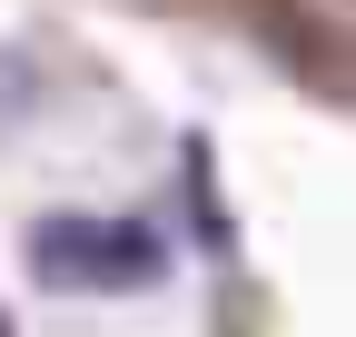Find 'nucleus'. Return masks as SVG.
<instances>
[{"label": "nucleus", "mask_w": 356, "mask_h": 337, "mask_svg": "<svg viewBox=\"0 0 356 337\" xmlns=\"http://www.w3.org/2000/svg\"><path fill=\"white\" fill-rule=\"evenodd\" d=\"M20 100H30V70H20L10 50H0V109H20Z\"/></svg>", "instance_id": "2"}, {"label": "nucleus", "mask_w": 356, "mask_h": 337, "mask_svg": "<svg viewBox=\"0 0 356 337\" xmlns=\"http://www.w3.org/2000/svg\"><path fill=\"white\" fill-rule=\"evenodd\" d=\"M0 337H10V318H0Z\"/></svg>", "instance_id": "3"}, {"label": "nucleus", "mask_w": 356, "mask_h": 337, "mask_svg": "<svg viewBox=\"0 0 356 337\" xmlns=\"http://www.w3.org/2000/svg\"><path fill=\"white\" fill-rule=\"evenodd\" d=\"M30 268L40 278H149V268H168V238L149 228V219H50L30 238Z\"/></svg>", "instance_id": "1"}]
</instances>
